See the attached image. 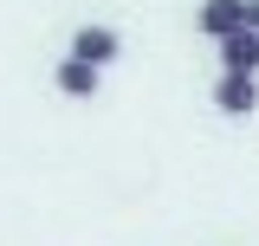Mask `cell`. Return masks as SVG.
Here are the masks:
<instances>
[{"instance_id": "cell-3", "label": "cell", "mask_w": 259, "mask_h": 246, "mask_svg": "<svg viewBox=\"0 0 259 246\" xmlns=\"http://www.w3.org/2000/svg\"><path fill=\"white\" fill-rule=\"evenodd\" d=\"M240 0H201V13H194V32H207V39H227V32H240Z\"/></svg>"}, {"instance_id": "cell-4", "label": "cell", "mask_w": 259, "mask_h": 246, "mask_svg": "<svg viewBox=\"0 0 259 246\" xmlns=\"http://www.w3.org/2000/svg\"><path fill=\"white\" fill-rule=\"evenodd\" d=\"M221 46V71H259V32H227V39H214Z\"/></svg>"}, {"instance_id": "cell-2", "label": "cell", "mask_w": 259, "mask_h": 246, "mask_svg": "<svg viewBox=\"0 0 259 246\" xmlns=\"http://www.w3.org/2000/svg\"><path fill=\"white\" fill-rule=\"evenodd\" d=\"M117 52H123V32H117V26H104V20H91V26H78V32H71V59L97 65V71L117 59Z\"/></svg>"}, {"instance_id": "cell-1", "label": "cell", "mask_w": 259, "mask_h": 246, "mask_svg": "<svg viewBox=\"0 0 259 246\" xmlns=\"http://www.w3.org/2000/svg\"><path fill=\"white\" fill-rule=\"evenodd\" d=\"M214 110L221 117H253L259 110V78L253 71H221L214 78Z\"/></svg>"}, {"instance_id": "cell-6", "label": "cell", "mask_w": 259, "mask_h": 246, "mask_svg": "<svg viewBox=\"0 0 259 246\" xmlns=\"http://www.w3.org/2000/svg\"><path fill=\"white\" fill-rule=\"evenodd\" d=\"M240 20H246V32H259V0H240Z\"/></svg>"}, {"instance_id": "cell-5", "label": "cell", "mask_w": 259, "mask_h": 246, "mask_svg": "<svg viewBox=\"0 0 259 246\" xmlns=\"http://www.w3.org/2000/svg\"><path fill=\"white\" fill-rule=\"evenodd\" d=\"M52 85H59L65 97H97V85H104V71L84 59H59V71H52Z\"/></svg>"}]
</instances>
